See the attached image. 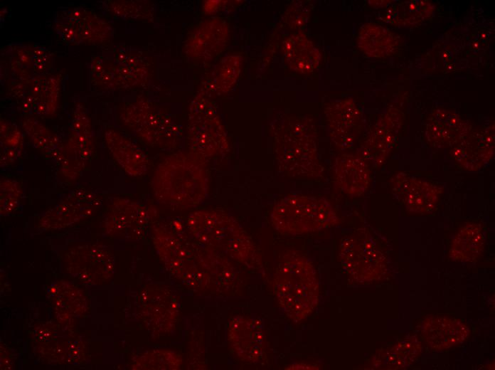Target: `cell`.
I'll return each instance as SVG.
<instances>
[{
    "label": "cell",
    "instance_id": "cell-1",
    "mask_svg": "<svg viewBox=\"0 0 495 370\" xmlns=\"http://www.w3.org/2000/svg\"><path fill=\"white\" fill-rule=\"evenodd\" d=\"M157 253L169 270L193 287H205L215 276L218 282L234 280V269L221 254L181 238L168 228L157 226L153 230Z\"/></svg>",
    "mask_w": 495,
    "mask_h": 370
},
{
    "label": "cell",
    "instance_id": "cell-2",
    "mask_svg": "<svg viewBox=\"0 0 495 370\" xmlns=\"http://www.w3.org/2000/svg\"><path fill=\"white\" fill-rule=\"evenodd\" d=\"M206 158L191 151L164 158L151 180L154 196L161 203L176 208L201 204L208 193Z\"/></svg>",
    "mask_w": 495,
    "mask_h": 370
},
{
    "label": "cell",
    "instance_id": "cell-3",
    "mask_svg": "<svg viewBox=\"0 0 495 370\" xmlns=\"http://www.w3.org/2000/svg\"><path fill=\"white\" fill-rule=\"evenodd\" d=\"M272 129L277 167L282 175L305 179L323 176L316 128L312 118L285 115Z\"/></svg>",
    "mask_w": 495,
    "mask_h": 370
},
{
    "label": "cell",
    "instance_id": "cell-4",
    "mask_svg": "<svg viewBox=\"0 0 495 370\" xmlns=\"http://www.w3.org/2000/svg\"><path fill=\"white\" fill-rule=\"evenodd\" d=\"M274 291L290 319L295 323L304 319L319 301V285L314 264L299 251L287 250L276 268Z\"/></svg>",
    "mask_w": 495,
    "mask_h": 370
},
{
    "label": "cell",
    "instance_id": "cell-5",
    "mask_svg": "<svg viewBox=\"0 0 495 370\" xmlns=\"http://www.w3.org/2000/svg\"><path fill=\"white\" fill-rule=\"evenodd\" d=\"M196 241L250 267L260 265V256L250 236L230 216L216 211L193 212L187 221Z\"/></svg>",
    "mask_w": 495,
    "mask_h": 370
},
{
    "label": "cell",
    "instance_id": "cell-6",
    "mask_svg": "<svg viewBox=\"0 0 495 370\" xmlns=\"http://www.w3.org/2000/svg\"><path fill=\"white\" fill-rule=\"evenodd\" d=\"M273 227L284 235L320 231L339 223L333 206L321 196L292 194L280 199L271 212Z\"/></svg>",
    "mask_w": 495,
    "mask_h": 370
},
{
    "label": "cell",
    "instance_id": "cell-7",
    "mask_svg": "<svg viewBox=\"0 0 495 370\" xmlns=\"http://www.w3.org/2000/svg\"><path fill=\"white\" fill-rule=\"evenodd\" d=\"M119 117L136 137L151 147L175 148L182 137L181 128L169 114L144 97L123 105Z\"/></svg>",
    "mask_w": 495,
    "mask_h": 370
},
{
    "label": "cell",
    "instance_id": "cell-8",
    "mask_svg": "<svg viewBox=\"0 0 495 370\" xmlns=\"http://www.w3.org/2000/svg\"><path fill=\"white\" fill-rule=\"evenodd\" d=\"M187 138L190 151L206 159L229 152L227 134L215 105L201 92L190 105Z\"/></svg>",
    "mask_w": 495,
    "mask_h": 370
},
{
    "label": "cell",
    "instance_id": "cell-9",
    "mask_svg": "<svg viewBox=\"0 0 495 370\" xmlns=\"http://www.w3.org/2000/svg\"><path fill=\"white\" fill-rule=\"evenodd\" d=\"M138 54L127 52L94 56L90 64V80L97 90L139 85L146 81L148 65Z\"/></svg>",
    "mask_w": 495,
    "mask_h": 370
},
{
    "label": "cell",
    "instance_id": "cell-10",
    "mask_svg": "<svg viewBox=\"0 0 495 370\" xmlns=\"http://www.w3.org/2000/svg\"><path fill=\"white\" fill-rule=\"evenodd\" d=\"M339 256L344 271L359 282L376 280L385 269L384 253L365 229L358 230L343 240Z\"/></svg>",
    "mask_w": 495,
    "mask_h": 370
},
{
    "label": "cell",
    "instance_id": "cell-11",
    "mask_svg": "<svg viewBox=\"0 0 495 370\" xmlns=\"http://www.w3.org/2000/svg\"><path fill=\"white\" fill-rule=\"evenodd\" d=\"M94 152L91 120L82 103L73 110L69 137L57 161L62 174L72 179L79 176Z\"/></svg>",
    "mask_w": 495,
    "mask_h": 370
},
{
    "label": "cell",
    "instance_id": "cell-12",
    "mask_svg": "<svg viewBox=\"0 0 495 370\" xmlns=\"http://www.w3.org/2000/svg\"><path fill=\"white\" fill-rule=\"evenodd\" d=\"M55 28L61 38L70 44L102 45L110 40L112 28L95 12L72 8L60 13Z\"/></svg>",
    "mask_w": 495,
    "mask_h": 370
},
{
    "label": "cell",
    "instance_id": "cell-13",
    "mask_svg": "<svg viewBox=\"0 0 495 370\" xmlns=\"http://www.w3.org/2000/svg\"><path fill=\"white\" fill-rule=\"evenodd\" d=\"M228 38L227 21L220 17L210 18L198 23L188 33L183 53L193 62L210 63L224 51Z\"/></svg>",
    "mask_w": 495,
    "mask_h": 370
},
{
    "label": "cell",
    "instance_id": "cell-14",
    "mask_svg": "<svg viewBox=\"0 0 495 370\" xmlns=\"http://www.w3.org/2000/svg\"><path fill=\"white\" fill-rule=\"evenodd\" d=\"M149 220L143 204L124 198L112 199L105 216L104 226L110 235L129 239L142 237Z\"/></svg>",
    "mask_w": 495,
    "mask_h": 370
},
{
    "label": "cell",
    "instance_id": "cell-15",
    "mask_svg": "<svg viewBox=\"0 0 495 370\" xmlns=\"http://www.w3.org/2000/svg\"><path fill=\"white\" fill-rule=\"evenodd\" d=\"M390 183L394 196L412 213L433 211L442 191L434 183L405 172L395 174Z\"/></svg>",
    "mask_w": 495,
    "mask_h": 370
},
{
    "label": "cell",
    "instance_id": "cell-16",
    "mask_svg": "<svg viewBox=\"0 0 495 370\" xmlns=\"http://www.w3.org/2000/svg\"><path fill=\"white\" fill-rule=\"evenodd\" d=\"M101 204L97 195L81 188L68 194L41 218L39 226L44 229H56L70 226L90 216Z\"/></svg>",
    "mask_w": 495,
    "mask_h": 370
},
{
    "label": "cell",
    "instance_id": "cell-17",
    "mask_svg": "<svg viewBox=\"0 0 495 370\" xmlns=\"http://www.w3.org/2000/svg\"><path fill=\"white\" fill-rule=\"evenodd\" d=\"M403 116L399 110H389L378 120L362 143L358 155L369 165L377 168L386 160L394 147L402 125Z\"/></svg>",
    "mask_w": 495,
    "mask_h": 370
},
{
    "label": "cell",
    "instance_id": "cell-18",
    "mask_svg": "<svg viewBox=\"0 0 495 370\" xmlns=\"http://www.w3.org/2000/svg\"><path fill=\"white\" fill-rule=\"evenodd\" d=\"M324 114L331 142L340 149L353 147L361 125V112L350 98L329 103Z\"/></svg>",
    "mask_w": 495,
    "mask_h": 370
},
{
    "label": "cell",
    "instance_id": "cell-19",
    "mask_svg": "<svg viewBox=\"0 0 495 370\" xmlns=\"http://www.w3.org/2000/svg\"><path fill=\"white\" fill-rule=\"evenodd\" d=\"M421 334L433 350L442 351L462 344L469 335L467 325L454 317L428 315L422 322Z\"/></svg>",
    "mask_w": 495,
    "mask_h": 370
},
{
    "label": "cell",
    "instance_id": "cell-20",
    "mask_svg": "<svg viewBox=\"0 0 495 370\" xmlns=\"http://www.w3.org/2000/svg\"><path fill=\"white\" fill-rule=\"evenodd\" d=\"M228 340L236 355L243 361L256 362L262 356L265 337L257 320L241 316L233 318L228 327Z\"/></svg>",
    "mask_w": 495,
    "mask_h": 370
},
{
    "label": "cell",
    "instance_id": "cell-21",
    "mask_svg": "<svg viewBox=\"0 0 495 370\" xmlns=\"http://www.w3.org/2000/svg\"><path fill=\"white\" fill-rule=\"evenodd\" d=\"M333 169L336 184L344 194L358 196L368 189L371 182V167L359 155L344 154L338 156Z\"/></svg>",
    "mask_w": 495,
    "mask_h": 370
},
{
    "label": "cell",
    "instance_id": "cell-22",
    "mask_svg": "<svg viewBox=\"0 0 495 370\" xmlns=\"http://www.w3.org/2000/svg\"><path fill=\"white\" fill-rule=\"evenodd\" d=\"M104 138L113 158L127 174L134 177L147 174L148 158L134 142L114 128H107Z\"/></svg>",
    "mask_w": 495,
    "mask_h": 370
},
{
    "label": "cell",
    "instance_id": "cell-23",
    "mask_svg": "<svg viewBox=\"0 0 495 370\" xmlns=\"http://www.w3.org/2000/svg\"><path fill=\"white\" fill-rule=\"evenodd\" d=\"M282 52L289 68L303 75L316 70L321 60L319 48L302 31L294 33L284 38Z\"/></svg>",
    "mask_w": 495,
    "mask_h": 370
},
{
    "label": "cell",
    "instance_id": "cell-24",
    "mask_svg": "<svg viewBox=\"0 0 495 370\" xmlns=\"http://www.w3.org/2000/svg\"><path fill=\"white\" fill-rule=\"evenodd\" d=\"M469 130V125L456 113L438 110L429 118L425 135L434 147H452L462 141Z\"/></svg>",
    "mask_w": 495,
    "mask_h": 370
},
{
    "label": "cell",
    "instance_id": "cell-25",
    "mask_svg": "<svg viewBox=\"0 0 495 370\" xmlns=\"http://www.w3.org/2000/svg\"><path fill=\"white\" fill-rule=\"evenodd\" d=\"M494 129L464 139L454 148V157L465 169L477 171L489 163L494 157Z\"/></svg>",
    "mask_w": 495,
    "mask_h": 370
},
{
    "label": "cell",
    "instance_id": "cell-26",
    "mask_svg": "<svg viewBox=\"0 0 495 370\" xmlns=\"http://www.w3.org/2000/svg\"><path fill=\"white\" fill-rule=\"evenodd\" d=\"M400 43V36L374 23L364 24L360 28L357 38L359 49L371 58L392 56L398 49Z\"/></svg>",
    "mask_w": 495,
    "mask_h": 370
},
{
    "label": "cell",
    "instance_id": "cell-27",
    "mask_svg": "<svg viewBox=\"0 0 495 370\" xmlns=\"http://www.w3.org/2000/svg\"><path fill=\"white\" fill-rule=\"evenodd\" d=\"M243 66V57L238 53L223 57L209 72L202 83L201 92L210 96L228 92L235 84Z\"/></svg>",
    "mask_w": 495,
    "mask_h": 370
},
{
    "label": "cell",
    "instance_id": "cell-28",
    "mask_svg": "<svg viewBox=\"0 0 495 370\" xmlns=\"http://www.w3.org/2000/svg\"><path fill=\"white\" fill-rule=\"evenodd\" d=\"M485 238L482 226L468 223L454 236L449 248V258L454 261H474L483 253Z\"/></svg>",
    "mask_w": 495,
    "mask_h": 370
},
{
    "label": "cell",
    "instance_id": "cell-29",
    "mask_svg": "<svg viewBox=\"0 0 495 370\" xmlns=\"http://www.w3.org/2000/svg\"><path fill=\"white\" fill-rule=\"evenodd\" d=\"M420 352L421 346L416 339H404L378 352L371 361L375 369H403L412 364Z\"/></svg>",
    "mask_w": 495,
    "mask_h": 370
},
{
    "label": "cell",
    "instance_id": "cell-30",
    "mask_svg": "<svg viewBox=\"0 0 495 370\" xmlns=\"http://www.w3.org/2000/svg\"><path fill=\"white\" fill-rule=\"evenodd\" d=\"M21 126L36 149L48 157L58 158L63 145L56 134L33 116L24 117Z\"/></svg>",
    "mask_w": 495,
    "mask_h": 370
},
{
    "label": "cell",
    "instance_id": "cell-31",
    "mask_svg": "<svg viewBox=\"0 0 495 370\" xmlns=\"http://www.w3.org/2000/svg\"><path fill=\"white\" fill-rule=\"evenodd\" d=\"M432 10V4L428 1H405L387 10L385 21L396 25H414L427 18Z\"/></svg>",
    "mask_w": 495,
    "mask_h": 370
},
{
    "label": "cell",
    "instance_id": "cell-32",
    "mask_svg": "<svg viewBox=\"0 0 495 370\" xmlns=\"http://www.w3.org/2000/svg\"><path fill=\"white\" fill-rule=\"evenodd\" d=\"M1 166H8L18 159L23 149V137L14 123L1 118Z\"/></svg>",
    "mask_w": 495,
    "mask_h": 370
},
{
    "label": "cell",
    "instance_id": "cell-33",
    "mask_svg": "<svg viewBox=\"0 0 495 370\" xmlns=\"http://www.w3.org/2000/svg\"><path fill=\"white\" fill-rule=\"evenodd\" d=\"M105 4L110 13L121 17L149 19L153 15L147 1H107Z\"/></svg>",
    "mask_w": 495,
    "mask_h": 370
},
{
    "label": "cell",
    "instance_id": "cell-34",
    "mask_svg": "<svg viewBox=\"0 0 495 370\" xmlns=\"http://www.w3.org/2000/svg\"><path fill=\"white\" fill-rule=\"evenodd\" d=\"M22 186L17 180L4 178L0 182V207L2 215H9L15 211L22 196Z\"/></svg>",
    "mask_w": 495,
    "mask_h": 370
},
{
    "label": "cell",
    "instance_id": "cell-35",
    "mask_svg": "<svg viewBox=\"0 0 495 370\" xmlns=\"http://www.w3.org/2000/svg\"><path fill=\"white\" fill-rule=\"evenodd\" d=\"M312 9L310 1H294L284 11L282 21L291 29H301L308 23Z\"/></svg>",
    "mask_w": 495,
    "mask_h": 370
},
{
    "label": "cell",
    "instance_id": "cell-36",
    "mask_svg": "<svg viewBox=\"0 0 495 370\" xmlns=\"http://www.w3.org/2000/svg\"><path fill=\"white\" fill-rule=\"evenodd\" d=\"M319 366L308 364L302 362L294 363L285 368V369H319Z\"/></svg>",
    "mask_w": 495,
    "mask_h": 370
},
{
    "label": "cell",
    "instance_id": "cell-37",
    "mask_svg": "<svg viewBox=\"0 0 495 370\" xmlns=\"http://www.w3.org/2000/svg\"><path fill=\"white\" fill-rule=\"evenodd\" d=\"M208 2L204 6V9L207 10L208 12L215 11L220 4V1H210Z\"/></svg>",
    "mask_w": 495,
    "mask_h": 370
}]
</instances>
